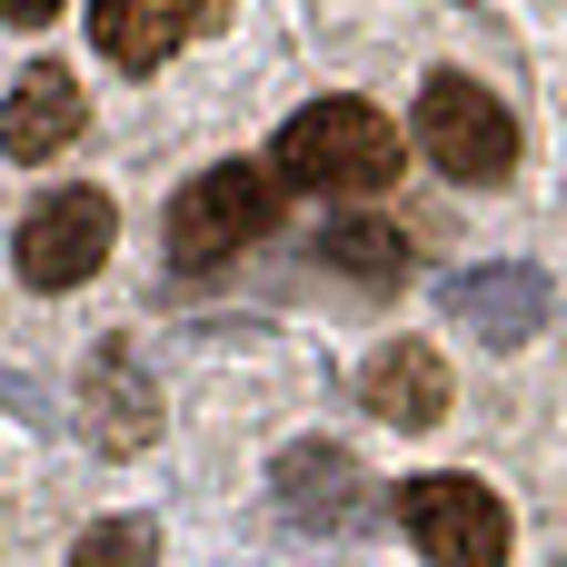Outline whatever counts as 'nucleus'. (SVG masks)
I'll use <instances>...</instances> for the list:
<instances>
[{
  "mask_svg": "<svg viewBox=\"0 0 567 567\" xmlns=\"http://www.w3.org/2000/svg\"><path fill=\"white\" fill-rule=\"evenodd\" d=\"M439 299H449V319H458V329H478L488 349H518V339H538V329H548V279H538L528 259H498V269H458Z\"/></svg>",
  "mask_w": 567,
  "mask_h": 567,
  "instance_id": "7",
  "label": "nucleus"
},
{
  "mask_svg": "<svg viewBox=\"0 0 567 567\" xmlns=\"http://www.w3.org/2000/svg\"><path fill=\"white\" fill-rule=\"evenodd\" d=\"M399 528H409L439 567H498L508 558V508H498L478 478H458V468L409 478V488H399Z\"/></svg>",
  "mask_w": 567,
  "mask_h": 567,
  "instance_id": "4",
  "label": "nucleus"
},
{
  "mask_svg": "<svg viewBox=\"0 0 567 567\" xmlns=\"http://www.w3.org/2000/svg\"><path fill=\"white\" fill-rule=\"evenodd\" d=\"M319 259L349 269V279H369V289H399V279H409V239H399L389 219H339V229H319Z\"/></svg>",
  "mask_w": 567,
  "mask_h": 567,
  "instance_id": "12",
  "label": "nucleus"
},
{
  "mask_svg": "<svg viewBox=\"0 0 567 567\" xmlns=\"http://www.w3.org/2000/svg\"><path fill=\"white\" fill-rule=\"evenodd\" d=\"M359 389H369V409H379L389 429H439V419H449V359H439L429 339H389Z\"/></svg>",
  "mask_w": 567,
  "mask_h": 567,
  "instance_id": "9",
  "label": "nucleus"
},
{
  "mask_svg": "<svg viewBox=\"0 0 567 567\" xmlns=\"http://www.w3.org/2000/svg\"><path fill=\"white\" fill-rule=\"evenodd\" d=\"M219 20V0H90V30H100V50L120 60V70H159L189 30H209Z\"/></svg>",
  "mask_w": 567,
  "mask_h": 567,
  "instance_id": "8",
  "label": "nucleus"
},
{
  "mask_svg": "<svg viewBox=\"0 0 567 567\" xmlns=\"http://www.w3.org/2000/svg\"><path fill=\"white\" fill-rule=\"evenodd\" d=\"M80 409H90V439H100L110 458L150 449V429H159V399H150V379H140V359H130V349H100V369H90Z\"/></svg>",
  "mask_w": 567,
  "mask_h": 567,
  "instance_id": "11",
  "label": "nucleus"
},
{
  "mask_svg": "<svg viewBox=\"0 0 567 567\" xmlns=\"http://www.w3.org/2000/svg\"><path fill=\"white\" fill-rule=\"evenodd\" d=\"M80 120H90V110H80V80L40 60V70H20V90H10V120H0V150L40 169L50 150H70V140H80Z\"/></svg>",
  "mask_w": 567,
  "mask_h": 567,
  "instance_id": "10",
  "label": "nucleus"
},
{
  "mask_svg": "<svg viewBox=\"0 0 567 567\" xmlns=\"http://www.w3.org/2000/svg\"><path fill=\"white\" fill-rule=\"evenodd\" d=\"M269 159L289 169V189H389L399 179V130L369 100H309L279 130Z\"/></svg>",
  "mask_w": 567,
  "mask_h": 567,
  "instance_id": "1",
  "label": "nucleus"
},
{
  "mask_svg": "<svg viewBox=\"0 0 567 567\" xmlns=\"http://www.w3.org/2000/svg\"><path fill=\"white\" fill-rule=\"evenodd\" d=\"M110 259V199L100 189H50L20 219V279L30 289H80Z\"/></svg>",
  "mask_w": 567,
  "mask_h": 567,
  "instance_id": "5",
  "label": "nucleus"
},
{
  "mask_svg": "<svg viewBox=\"0 0 567 567\" xmlns=\"http://www.w3.org/2000/svg\"><path fill=\"white\" fill-rule=\"evenodd\" d=\"M279 518L309 528V538H349V528L379 518V498H369V478H359V458L339 439H299L279 458Z\"/></svg>",
  "mask_w": 567,
  "mask_h": 567,
  "instance_id": "6",
  "label": "nucleus"
},
{
  "mask_svg": "<svg viewBox=\"0 0 567 567\" xmlns=\"http://www.w3.org/2000/svg\"><path fill=\"white\" fill-rule=\"evenodd\" d=\"M279 199H289V169L279 159H219V169H199L169 199V259L179 269H219L239 239H259L279 219Z\"/></svg>",
  "mask_w": 567,
  "mask_h": 567,
  "instance_id": "2",
  "label": "nucleus"
},
{
  "mask_svg": "<svg viewBox=\"0 0 567 567\" xmlns=\"http://www.w3.org/2000/svg\"><path fill=\"white\" fill-rule=\"evenodd\" d=\"M50 10H60V0H10V20H20V30H40Z\"/></svg>",
  "mask_w": 567,
  "mask_h": 567,
  "instance_id": "14",
  "label": "nucleus"
},
{
  "mask_svg": "<svg viewBox=\"0 0 567 567\" xmlns=\"http://www.w3.org/2000/svg\"><path fill=\"white\" fill-rule=\"evenodd\" d=\"M100 558H150V528H90L80 538V567H100Z\"/></svg>",
  "mask_w": 567,
  "mask_h": 567,
  "instance_id": "13",
  "label": "nucleus"
},
{
  "mask_svg": "<svg viewBox=\"0 0 567 567\" xmlns=\"http://www.w3.org/2000/svg\"><path fill=\"white\" fill-rule=\"evenodd\" d=\"M419 150L449 169V179H508L518 169V120L468 80V70H439L429 90H419Z\"/></svg>",
  "mask_w": 567,
  "mask_h": 567,
  "instance_id": "3",
  "label": "nucleus"
}]
</instances>
